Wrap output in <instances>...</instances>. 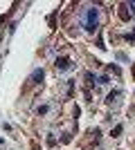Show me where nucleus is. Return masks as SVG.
Masks as SVG:
<instances>
[{"mask_svg": "<svg viewBox=\"0 0 135 150\" xmlns=\"http://www.w3.org/2000/svg\"><path fill=\"white\" fill-rule=\"evenodd\" d=\"M95 25H97V9H90L88 11V29H95Z\"/></svg>", "mask_w": 135, "mask_h": 150, "instance_id": "1", "label": "nucleus"}, {"mask_svg": "<svg viewBox=\"0 0 135 150\" xmlns=\"http://www.w3.org/2000/svg\"><path fill=\"white\" fill-rule=\"evenodd\" d=\"M56 67H59V69H68V58H61V61H56Z\"/></svg>", "mask_w": 135, "mask_h": 150, "instance_id": "2", "label": "nucleus"}, {"mask_svg": "<svg viewBox=\"0 0 135 150\" xmlns=\"http://www.w3.org/2000/svg\"><path fill=\"white\" fill-rule=\"evenodd\" d=\"M39 79H43V69H36V72H34L32 81H34V83H39Z\"/></svg>", "mask_w": 135, "mask_h": 150, "instance_id": "3", "label": "nucleus"}, {"mask_svg": "<svg viewBox=\"0 0 135 150\" xmlns=\"http://www.w3.org/2000/svg\"><path fill=\"white\" fill-rule=\"evenodd\" d=\"M129 16H131V13L126 11V5H124V7H122V11H119V18H122V20H129Z\"/></svg>", "mask_w": 135, "mask_h": 150, "instance_id": "4", "label": "nucleus"}]
</instances>
